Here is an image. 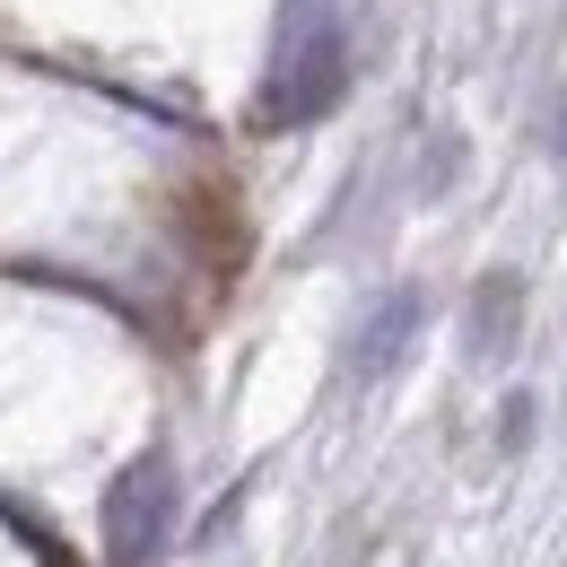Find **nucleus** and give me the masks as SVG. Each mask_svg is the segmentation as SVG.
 I'll return each instance as SVG.
<instances>
[{
	"label": "nucleus",
	"instance_id": "obj_5",
	"mask_svg": "<svg viewBox=\"0 0 567 567\" xmlns=\"http://www.w3.org/2000/svg\"><path fill=\"white\" fill-rule=\"evenodd\" d=\"M559 148H567V114H559Z\"/></svg>",
	"mask_w": 567,
	"mask_h": 567
},
{
	"label": "nucleus",
	"instance_id": "obj_1",
	"mask_svg": "<svg viewBox=\"0 0 567 567\" xmlns=\"http://www.w3.org/2000/svg\"><path fill=\"white\" fill-rule=\"evenodd\" d=\"M350 87V27L332 0H280V27H271V62H262V132H297V123H323Z\"/></svg>",
	"mask_w": 567,
	"mask_h": 567
},
{
	"label": "nucleus",
	"instance_id": "obj_4",
	"mask_svg": "<svg viewBox=\"0 0 567 567\" xmlns=\"http://www.w3.org/2000/svg\"><path fill=\"white\" fill-rule=\"evenodd\" d=\"M515 323H524V280H515V271H489V280L472 288V323H463V350H472V358H506Z\"/></svg>",
	"mask_w": 567,
	"mask_h": 567
},
{
	"label": "nucleus",
	"instance_id": "obj_3",
	"mask_svg": "<svg viewBox=\"0 0 567 567\" xmlns=\"http://www.w3.org/2000/svg\"><path fill=\"white\" fill-rule=\"evenodd\" d=\"M420 323H427V297H420V288H384V297L358 315V332H350V375H358V384L393 375V367L411 358V341H420Z\"/></svg>",
	"mask_w": 567,
	"mask_h": 567
},
{
	"label": "nucleus",
	"instance_id": "obj_2",
	"mask_svg": "<svg viewBox=\"0 0 567 567\" xmlns=\"http://www.w3.org/2000/svg\"><path fill=\"white\" fill-rule=\"evenodd\" d=\"M166 524H175V463L166 454H141L114 472L105 489V559L114 567H148L166 550Z\"/></svg>",
	"mask_w": 567,
	"mask_h": 567
}]
</instances>
